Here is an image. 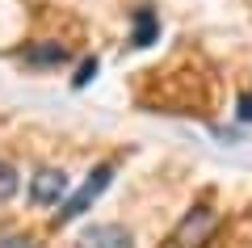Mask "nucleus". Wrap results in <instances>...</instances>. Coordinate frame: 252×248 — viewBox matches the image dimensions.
I'll use <instances>...</instances> for the list:
<instances>
[{
    "instance_id": "obj_5",
    "label": "nucleus",
    "mask_w": 252,
    "mask_h": 248,
    "mask_svg": "<svg viewBox=\"0 0 252 248\" xmlns=\"http://www.w3.org/2000/svg\"><path fill=\"white\" fill-rule=\"evenodd\" d=\"M160 38V17L152 9H135L130 13V42L135 46H152Z\"/></svg>"
},
{
    "instance_id": "obj_1",
    "label": "nucleus",
    "mask_w": 252,
    "mask_h": 248,
    "mask_svg": "<svg viewBox=\"0 0 252 248\" xmlns=\"http://www.w3.org/2000/svg\"><path fill=\"white\" fill-rule=\"evenodd\" d=\"M109 181H114V164H97V169L84 177V185L76 189V194L67 198L59 211H55V223H72V219H80V214H84V211H89V206L109 189Z\"/></svg>"
},
{
    "instance_id": "obj_4",
    "label": "nucleus",
    "mask_w": 252,
    "mask_h": 248,
    "mask_svg": "<svg viewBox=\"0 0 252 248\" xmlns=\"http://www.w3.org/2000/svg\"><path fill=\"white\" fill-rule=\"evenodd\" d=\"M76 248H135V240L122 223H93V227L80 231Z\"/></svg>"
},
{
    "instance_id": "obj_3",
    "label": "nucleus",
    "mask_w": 252,
    "mask_h": 248,
    "mask_svg": "<svg viewBox=\"0 0 252 248\" xmlns=\"http://www.w3.org/2000/svg\"><path fill=\"white\" fill-rule=\"evenodd\" d=\"M215 223H219V214L210 211V206H193V211L177 223L172 244H177V248H198V244H206V236L215 231Z\"/></svg>"
},
{
    "instance_id": "obj_6",
    "label": "nucleus",
    "mask_w": 252,
    "mask_h": 248,
    "mask_svg": "<svg viewBox=\"0 0 252 248\" xmlns=\"http://www.w3.org/2000/svg\"><path fill=\"white\" fill-rule=\"evenodd\" d=\"M21 59L34 63V68H59V63H67V46H59V42H38V46H26Z\"/></svg>"
},
{
    "instance_id": "obj_10",
    "label": "nucleus",
    "mask_w": 252,
    "mask_h": 248,
    "mask_svg": "<svg viewBox=\"0 0 252 248\" xmlns=\"http://www.w3.org/2000/svg\"><path fill=\"white\" fill-rule=\"evenodd\" d=\"M235 114H240V122H252V93H240V109Z\"/></svg>"
},
{
    "instance_id": "obj_7",
    "label": "nucleus",
    "mask_w": 252,
    "mask_h": 248,
    "mask_svg": "<svg viewBox=\"0 0 252 248\" xmlns=\"http://www.w3.org/2000/svg\"><path fill=\"white\" fill-rule=\"evenodd\" d=\"M17 185H21V181H17V169H13L9 160H0V202H9V198L17 194Z\"/></svg>"
},
{
    "instance_id": "obj_9",
    "label": "nucleus",
    "mask_w": 252,
    "mask_h": 248,
    "mask_svg": "<svg viewBox=\"0 0 252 248\" xmlns=\"http://www.w3.org/2000/svg\"><path fill=\"white\" fill-rule=\"evenodd\" d=\"M0 248H38V240L26 231H13V236H0Z\"/></svg>"
},
{
    "instance_id": "obj_2",
    "label": "nucleus",
    "mask_w": 252,
    "mask_h": 248,
    "mask_svg": "<svg viewBox=\"0 0 252 248\" xmlns=\"http://www.w3.org/2000/svg\"><path fill=\"white\" fill-rule=\"evenodd\" d=\"M72 198V177L63 169H38L30 177V202L34 206H63Z\"/></svg>"
},
{
    "instance_id": "obj_8",
    "label": "nucleus",
    "mask_w": 252,
    "mask_h": 248,
    "mask_svg": "<svg viewBox=\"0 0 252 248\" xmlns=\"http://www.w3.org/2000/svg\"><path fill=\"white\" fill-rule=\"evenodd\" d=\"M93 76H97V59H84L80 68H76V76H72V89H84Z\"/></svg>"
}]
</instances>
